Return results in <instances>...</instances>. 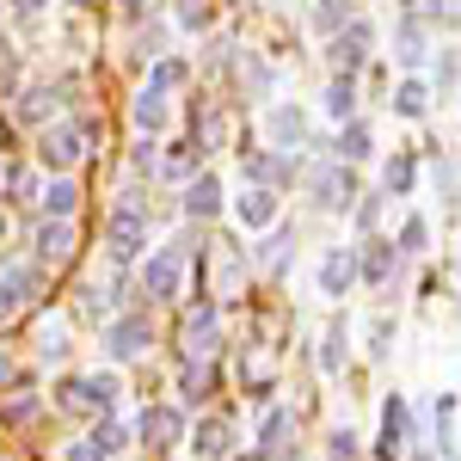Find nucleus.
Wrapping results in <instances>:
<instances>
[{"label": "nucleus", "mask_w": 461, "mask_h": 461, "mask_svg": "<svg viewBox=\"0 0 461 461\" xmlns=\"http://www.w3.org/2000/svg\"><path fill=\"white\" fill-rule=\"evenodd\" d=\"M148 345H154V326H148V314H123L105 326V357L111 363H130V357H142Z\"/></svg>", "instance_id": "f257e3e1"}, {"label": "nucleus", "mask_w": 461, "mask_h": 461, "mask_svg": "<svg viewBox=\"0 0 461 461\" xmlns=\"http://www.w3.org/2000/svg\"><path fill=\"white\" fill-rule=\"evenodd\" d=\"M62 406L68 412H111L117 406V375H80V382H68Z\"/></svg>", "instance_id": "f03ea898"}, {"label": "nucleus", "mask_w": 461, "mask_h": 461, "mask_svg": "<svg viewBox=\"0 0 461 461\" xmlns=\"http://www.w3.org/2000/svg\"><path fill=\"white\" fill-rule=\"evenodd\" d=\"M178 271H185V252H178V247L154 252L148 271H142V295H148V302H173V295H178Z\"/></svg>", "instance_id": "7ed1b4c3"}, {"label": "nucleus", "mask_w": 461, "mask_h": 461, "mask_svg": "<svg viewBox=\"0 0 461 461\" xmlns=\"http://www.w3.org/2000/svg\"><path fill=\"white\" fill-rule=\"evenodd\" d=\"M37 154H43V167H50V173H68L74 160L86 154V130L56 123V130H43V148H37Z\"/></svg>", "instance_id": "20e7f679"}, {"label": "nucleus", "mask_w": 461, "mask_h": 461, "mask_svg": "<svg viewBox=\"0 0 461 461\" xmlns=\"http://www.w3.org/2000/svg\"><path fill=\"white\" fill-rule=\"evenodd\" d=\"M142 247H148V221L136 210V197H130V203H117V215H111V252L117 258H136Z\"/></svg>", "instance_id": "39448f33"}, {"label": "nucleus", "mask_w": 461, "mask_h": 461, "mask_svg": "<svg viewBox=\"0 0 461 461\" xmlns=\"http://www.w3.org/2000/svg\"><path fill=\"white\" fill-rule=\"evenodd\" d=\"M351 284H357V252L351 247H332L326 258H320V295H332V302H339Z\"/></svg>", "instance_id": "423d86ee"}, {"label": "nucleus", "mask_w": 461, "mask_h": 461, "mask_svg": "<svg viewBox=\"0 0 461 461\" xmlns=\"http://www.w3.org/2000/svg\"><path fill=\"white\" fill-rule=\"evenodd\" d=\"M363 50H369V25L357 19L351 32L332 37V50H326V56H332V68H339V74H357V68H363Z\"/></svg>", "instance_id": "0eeeda50"}, {"label": "nucleus", "mask_w": 461, "mask_h": 461, "mask_svg": "<svg viewBox=\"0 0 461 461\" xmlns=\"http://www.w3.org/2000/svg\"><path fill=\"white\" fill-rule=\"evenodd\" d=\"M68 252H74V228L62 215H56V221L43 215V228H37V258H43V265H68Z\"/></svg>", "instance_id": "6e6552de"}, {"label": "nucleus", "mask_w": 461, "mask_h": 461, "mask_svg": "<svg viewBox=\"0 0 461 461\" xmlns=\"http://www.w3.org/2000/svg\"><path fill=\"white\" fill-rule=\"evenodd\" d=\"M142 437H148V449H173L178 437H185V419H178L173 406H154V412H142Z\"/></svg>", "instance_id": "1a4fd4ad"}, {"label": "nucleus", "mask_w": 461, "mask_h": 461, "mask_svg": "<svg viewBox=\"0 0 461 461\" xmlns=\"http://www.w3.org/2000/svg\"><path fill=\"white\" fill-rule=\"evenodd\" d=\"M314 197H320V210H351L357 203V185H351V173H314Z\"/></svg>", "instance_id": "9d476101"}, {"label": "nucleus", "mask_w": 461, "mask_h": 461, "mask_svg": "<svg viewBox=\"0 0 461 461\" xmlns=\"http://www.w3.org/2000/svg\"><path fill=\"white\" fill-rule=\"evenodd\" d=\"M400 449H406V406L388 400L382 406V449H375V461H400Z\"/></svg>", "instance_id": "9b49d317"}, {"label": "nucleus", "mask_w": 461, "mask_h": 461, "mask_svg": "<svg viewBox=\"0 0 461 461\" xmlns=\"http://www.w3.org/2000/svg\"><path fill=\"white\" fill-rule=\"evenodd\" d=\"M215 302H197V308H191V314H185V345H191V351H215Z\"/></svg>", "instance_id": "f8f14e48"}, {"label": "nucleus", "mask_w": 461, "mask_h": 461, "mask_svg": "<svg viewBox=\"0 0 461 461\" xmlns=\"http://www.w3.org/2000/svg\"><path fill=\"white\" fill-rule=\"evenodd\" d=\"M234 215H240V228L258 234V228H271V221H277V197H271V191H247V197L234 203Z\"/></svg>", "instance_id": "ddd939ff"}, {"label": "nucleus", "mask_w": 461, "mask_h": 461, "mask_svg": "<svg viewBox=\"0 0 461 461\" xmlns=\"http://www.w3.org/2000/svg\"><path fill=\"white\" fill-rule=\"evenodd\" d=\"M185 210L197 215V221H210V215L221 210V185H215V173H197V178H191V191H185Z\"/></svg>", "instance_id": "4468645a"}, {"label": "nucleus", "mask_w": 461, "mask_h": 461, "mask_svg": "<svg viewBox=\"0 0 461 461\" xmlns=\"http://www.w3.org/2000/svg\"><path fill=\"white\" fill-rule=\"evenodd\" d=\"M271 136H277V148H302L308 142V117L295 105H277L271 111Z\"/></svg>", "instance_id": "2eb2a0df"}, {"label": "nucleus", "mask_w": 461, "mask_h": 461, "mask_svg": "<svg viewBox=\"0 0 461 461\" xmlns=\"http://www.w3.org/2000/svg\"><path fill=\"white\" fill-rule=\"evenodd\" d=\"M191 456L197 461H221L228 456V425H221V419H203L197 437H191Z\"/></svg>", "instance_id": "dca6fc26"}, {"label": "nucleus", "mask_w": 461, "mask_h": 461, "mask_svg": "<svg viewBox=\"0 0 461 461\" xmlns=\"http://www.w3.org/2000/svg\"><path fill=\"white\" fill-rule=\"evenodd\" d=\"M351 111H357V86H351V74H339V80L326 86V117L351 123Z\"/></svg>", "instance_id": "f3484780"}, {"label": "nucleus", "mask_w": 461, "mask_h": 461, "mask_svg": "<svg viewBox=\"0 0 461 461\" xmlns=\"http://www.w3.org/2000/svg\"><path fill=\"white\" fill-rule=\"evenodd\" d=\"M136 130H142V136L167 130V99H160V93H142V99H136Z\"/></svg>", "instance_id": "a211bd4d"}, {"label": "nucleus", "mask_w": 461, "mask_h": 461, "mask_svg": "<svg viewBox=\"0 0 461 461\" xmlns=\"http://www.w3.org/2000/svg\"><path fill=\"white\" fill-rule=\"evenodd\" d=\"M425 105H430L425 80H400V93H393V111H400V117H425Z\"/></svg>", "instance_id": "6ab92c4d"}, {"label": "nucleus", "mask_w": 461, "mask_h": 461, "mask_svg": "<svg viewBox=\"0 0 461 461\" xmlns=\"http://www.w3.org/2000/svg\"><path fill=\"white\" fill-rule=\"evenodd\" d=\"M363 277H369V284H388L393 277V247L369 240V252H363Z\"/></svg>", "instance_id": "aec40b11"}, {"label": "nucleus", "mask_w": 461, "mask_h": 461, "mask_svg": "<svg viewBox=\"0 0 461 461\" xmlns=\"http://www.w3.org/2000/svg\"><path fill=\"white\" fill-rule=\"evenodd\" d=\"M74 203H80V191H74L68 178H56V185L43 191V215H62V221H68V215H74Z\"/></svg>", "instance_id": "412c9836"}, {"label": "nucleus", "mask_w": 461, "mask_h": 461, "mask_svg": "<svg viewBox=\"0 0 461 461\" xmlns=\"http://www.w3.org/2000/svg\"><path fill=\"white\" fill-rule=\"evenodd\" d=\"M369 130H363V123H345V130H339V160H369Z\"/></svg>", "instance_id": "4be33fe9"}, {"label": "nucleus", "mask_w": 461, "mask_h": 461, "mask_svg": "<svg viewBox=\"0 0 461 461\" xmlns=\"http://www.w3.org/2000/svg\"><path fill=\"white\" fill-rule=\"evenodd\" d=\"M289 430H295L289 412H271V419H265V449H271V456H289Z\"/></svg>", "instance_id": "5701e85b"}, {"label": "nucleus", "mask_w": 461, "mask_h": 461, "mask_svg": "<svg viewBox=\"0 0 461 461\" xmlns=\"http://www.w3.org/2000/svg\"><path fill=\"white\" fill-rule=\"evenodd\" d=\"M393 56H400L406 68H419V62H425V37H419V25H412V19L400 25V50H393Z\"/></svg>", "instance_id": "b1692460"}, {"label": "nucleus", "mask_w": 461, "mask_h": 461, "mask_svg": "<svg viewBox=\"0 0 461 461\" xmlns=\"http://www.w3.org/2000/svg\"><path fill=\"white\" fill-rule=\"evenodd\" d=\"M388 191H400V197H406V191H412V178H419V167H412V154H393L388 160Z\"/></svg>", "instance_id": "393cba45"}, {"label": "nucleus", "mask_w": 461, "mask_h": 461, "mask_svg": "<svg viewBox=\"0 0 461 461\" xmlns=\"http://www.w3.org/2000/svg\"><path fill=\"white\" fill-rule=\"evenodd\" d=\"M178 80H185V62H154V74H148V93H173Z\"/></svg>", "instance_id": "a878e982"}, {"label": "nucleus", "mask_w": 461, "mask_h": 461, "mask_svg": "<svg viewBox=\"0 0 461 461\" xmlns=\"http://www.w3.org/2000/svg\"><path fill=\"white\" fill-rule=\"evenodd\" d=\"M369 351H375V357H388V351H393V320H388V314L369 320Z\"/></svg>", "instance_id": "bb28decb"}, {"label": "nucleus", "mask_w": 461, "mask_h": 461, "mask_svg": "<svg viewBox=\"0 0 461 461\" xmlns=\"http://www.w3.org/2000/svg\"><path fill=\"white\" fill-rule=\"evenodd\" d=\"M345 13H351L345 0H320V6H314V25H320V32H339V25H345Z\"/></svg>", "instance_id": "cd10ccee"}, {"label": "nucleus", "mask_w": 461, "mask_h": 461, "mask_svg": "<svg viewBox=\"0 0 461 461\" xmlns=\"http://www.w3.org/2000/svg\"><path fill=\"white\" fill-rule=\"evenodd\" d=\"M425 240H430L425 215H412V221H406V228H400V252H425Z\"/></svg>", "instance_id": "c85d7f7f"}, {"label": "nucleus", "mask_w": 461, "mask_h": 461, "mask_svg": "<svg viewBox=\"0 0 461 461\" xmlns=\"http://www.w3.org/2000/svg\"><path fill=\"white\" fill-rule=\"evenodd\" d=\"M326 461H357V437L351 430H332V437H326Z\"/></svg>", "instance_id": "c756f323"}, {"label": "nucleus", "mask_w": 461, "mask_h": 461, "mask_svg": "<svg viewBox=\"0 0 461 461\" xmlns=\"http://www.w3.org/2000/svg\"><path fill=\"white\" fill-rule=\"evenodd\" d=\"M37 345H43V363H62V357H68V345H62V326H43V339H37Z\"/></svg>", "instance_id": "7c9ffc66"}, {"label": "nucleus", "mask_w": 461, "mask_h": 461, "mask_svg": "<svg viewBox=\"0 0 461 461\" xmlns=\"http://www.w3.org/2000/svg\"><path fill=\"white\" fill-rule=\"evenodd\" d=\"M320 363H326V369H339V363H345V326H332V332H326V351H320Z\"/></svg>", "instance_id": "2f4dec72"}, {"label": "nucleus", "mask_w": 461, "mask_h": 461, "mask_svg": "<svg viewBox=\"0 0 461 461\" xmlns=\"http://www.w3.org/2000/svg\"><path fill=\"white\" fill-rule=\"evenodd\" d=\"M247 178H284V167L271 154H247Z\"/></svg>", "instance_id": "473e14b6"}, {"label": "nucleus", "mask_w": 461, "mask_h": 461, "mask_svg": "<svg viewBox=\"0 0 461 461\" xmlns=\"http://www.w3.org/2000/svg\"><path fill=\"white\" fill-rule=\"evenodd\" d=\"M210 369H185V400H203V393H210Z\"/></svg>", "instance_id": "72a5a7b5"}, {"label": "nucleus", "mask_w": 461, "mask_h": 461, "mask_svg": "<svg viewBox=\"0 0 461 461\" xmlns=\"http://www.w3.org/2000/svg\"><path fill=\"white\" fill-rule=\"evenodd\" d=\"M19 295H25V289L13 284V277L0 284V320H13V314H19Z\"/></svg>", "instance_id": "f704fd0d"}, {"label": "nucleus", "mask_w": 461, "mask_h": 461, "mask_svg": "<svg viewBox=\"0 0 461 461\" xmlns=\"http://www.w3.org/2000/svg\"><path fill=\"white\" fill-rule=\"evenodd\" d=\"M68 461H111V456L93 443V437H86V443H68Z\"/></svg>", "instance_id": "c9c22d12"}, {"label": "nucleus", "mask_w": 461, "mask_h": 461, "mask_svg": "<svg viewBox=\"0 0 461 461\" xmlns=\"http://www.w3.org/2000/svg\"><path fill=\"white\" fill-rule=\"evenodd\" d=\"M136 173H154V142H136Z\"/></svg>", "instance_id": "e433bc0d"}, {"label": "nucleus", "mask_w": 461, "mask_h": 461, "mask_svg": "<svg viewBox=\"0 0 461 461\" xmlns=\"http://www.w3.org/2000/svg\"><path fill=\"white\" fill-rule=\"evenodd\" d=\"M406 6H425V13H449V0H406Z\"/></svg>", "instance_id": "4c0bfd02"}, {"label": "nucleus", "mask_w": 461, "mask_h": 461, "mask_svg": "<svg viewBox=\"0 0 461 461\" xmlns=\"http://www.w3.org/2000/svg\"><path fill=\"white\" fill-rule=\"evenodd\" d=\"M117 6H130V13H142V6H148V0H117Z\"/></svg>", "instance_id": "58836bf2"}, {"label": "nucleus", "mask_w": 461, "mask_h": 461, "mask_svg": "<svg viewBox=\"0 0 461 461\" xmlns=\"http://www.w3.org/2000/svg\"><path fill=\"white\" fill-rule=\"evenodd\" d=\"M6 375H13V363H6V357H0V382H6Z\"/></svg>", "instance_id": "ea45409f"}, {"label": "nucleus", "mask_w": 461, "mask_h": 461, "mask_svg": "<svg viewBox=\"0 0 461 461\" xmlns=\"http://www.w3.org/2000/svg\"><path fill=\"white\" fill-rule=\"evenodd\" d=\"M0 240H6V215H0Z\"/></svg>", "instance_id": "a19ab883"}, {"label": "nucleus", "mask_w": 461, "mask_h": 461, "mask_svg": "<svg viewBox=\"0 0 461 461\" xmlns=\"http://www.w3.org/2000/svg\"><path fill=\"white\" fill-rule=\"evenodd\" d=\"M0 154H6V130H0Z\"/></svg>", "instance_id": "79ce46f5"}]
</instances>
